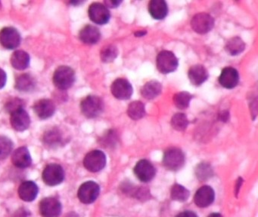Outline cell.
I'll return each mask as SVG.
<instances>
[{"label": "cell", "instance_id": "obj_1", "mask_svg": "<svg viewBox=\"0 0 258 217\" xmlns=\"http://www.w3.org/2000/svg\"><path fill=\"white\" fill-rule=\"evenodd\" d=\"M83 114L88 119H94L102 114L104 110V102L97 96H87L81 103Z\"/></svg>", "mask_w": 258, "mask_h": 217}, {"label": "cell", "instance_id": "obj_2", "mask_svg": "<svg viewBox=\"0 0 258 217\" xmlns=\"http://www.w3.org/2000/svg\"><path fill=\"white\" fill-rule=\"evenodd\" d=\"M75 81V72L72 68L61 66L54 72L53 82L60 90L70 88Z\"/></svg>", "mask_w": 258, "mask_h": 217}, {"label": "cell", "instance_id": "obj_3", "mask_svg": "<svg viewBox=\"0 0 258 217\" xmlns=\"http://www.w3.org/2000/svg\"><path fill=\"white\" fill-rule=\"evenodd\" d=\"M185 157L183 152L177 148H170L164 152L163 164L167 170H180L185 164Z\"/></svg>", "mask_w": 258, "mask_h": 217}, {"label": "cell", "instance_id": "obj_4", "mask_svg": "<svg viewBox=\"0 0 258 217\" xmlns=\"http://www.w3.org/2000/svg\"><path fill=\"white\" fill-rule=\"evenodd\" d=\"M157 68L163 74L170 73L177 69L179 62L177 57L170 51H162L157 56Z\"/></svg>", "mask_w": 258, "mask_h": 217}, {"label": "cell", "instance_id": "obj_5", "mask_svg": "<svg viewBox=\"0 0 258 217\" xmlns=\"http://www.w3.org/2000/svg\"><path fill=\"white\" fill-rule=\"evenodd\" d=\"M106 164V156L100 150H93L89 152L84 159V165L89 171L96 173L100 171Z\"/></svg>", "mask_w": 258, "mask_h": 217}, {"label": "cell", "instance_id": "obj_6", "mask_svg": "<svg viewBox=\"0 0 258 217\" xmlns=\"http://www.w3.org/2000/svg\"><path fill=\"white\" fill-rule=\"evenodd\" d=\"M42 176L46 185L55 186L64 180V172L59 164H50L45 167Z\"/></svg>", "mask_w": 258, "mask_h": 217}, {"label": "cell", "instance_id": "obj_7", "mask_svg": "<svg viewBox=\"0 0 258 217\" xmlns=\"http://www.w3.org/2000/svg\"><path fill=\"white\" fill-rule=\"evenodd\" d=\"M99 191L100 188L96 182L88 181L82 184L78 189V198L82 203L90 204L99 197Z\"/></svg>", "mask_w": 258, "mask_h": 217}, {"label": "cell", "instance_id": "obj_8", "mask_svg": "<svg viewBox=\"0 0 258 217\" xmlns=\"http://www.w3.org/2000/svg\"><path fill=\"white\" fill-rule=\"evenodd\" d=\"M214 25V20L209 14H197L191 21V27L195 32L199 34H205L212 30Z\"/></svg>", "mask_w": 258, "mask_h": 217}, {"label": "cell", "instance_id": "obj_9", "mask_svg": "<svg viewBox=\"0 0 258 217\" xmlns=\"http://www.w3.org/2000/svg\"><path fill=\"white\" fill-rule=\"evenodd\" d=\"M21 43V35L14 27H4L0 31V44L7 49H15Z\"/></svg>", "mask_w": 258, "mask_h": 217}, {"label": "cell", "instance_id": "obj_10", "mask_svg": "<svg viewBox=\"0 0 258 217\" xmlns=\"http://www.w3.org/2000/svg\"><path fill=\"white\" fill-rule=\"evenodd\" d=\"M88 15L93 23L99 25H103L109 21L111 14L105 5L99 3H94L90 5L88 9Z\"/></svg>", "mask_w": 258, "mask_h": 217}, {"label": "cell", "instance_id": "obj_11", "mask_svg": "<svg viewBox=\"0 0 258 217\" xmlns=\"http://www.w3.org/2000/svg\"><path fill=\"white\" fill-rule=\"evenodd\" d=\"M134 173L141 182H150L156 174V169L148 160H140L134 167Z\"/></svg>", "mask_w": 258, "mask_h": 217}, {"label": "cell", "instance_id": "obj_12", "mask_svg": "<svg viewBox=\"0 0 258 217\" xmlns=\"http://www.w3.org/2000/svg\"><path fill=\"white\" fill-rule=\"evenodd\" d=\"M111 93L118 99H128L133 94V87L125 78H117L111 84Z\"/></svg>", "mask_w": 258, "mask_h": 217}, {"label": "cell", "instance_id": "obj_13", "mask_svg": "<svg viewBox=\"0 0 258 217\" xmlns=\"http://www.w3.org/2000/svg\"><path fill=\"white\" fill-rule=\"evenodd\" d=\"M61 211V203L55 197H46L40 201V212L43 217H58Z\"/></svg>", "mask_w": 258, "mask_h": 217}, {"label": "cell", "instance_id": "obj_14", "mask_svg": "<svg viewBox=\"0 0 258 217\" xmlns=\"http://www.w3.org/2000/svg\"><path fill=\"white\" fill-rule=\"evenodd\" d=\"M10 122L12 127L17 131H24L29 128L31 119L24 108H19L11 113Z\"/></svg>", "mask_w": 258, "mask_h": 217}, {"label": "cell", "instance_id": "obj_15", "mask_svg": "<svg viewBox=\"0 0 258 217\" xmlns=\"http://www.w3.org/2000/svg\"><path fill=\"white\" fill-rule=\"evenodd\" d=\"M219 83L225 88L232 89L239 82V74L233 67H226L222 70L219 77Z\"/></svg>", "mask_w": 258, "mask_h": 217}, {"label": "cell", "instance_id": "obj_16", "mask_svg": "<svg viewBox=\"0 0 258 217\" xmlns=\"http://www.w3.org/2000/svg\"><path fill=\"white\" fill-rule=\"evenodd\" d=\"M214 189L211 186L204 185L196 191L194 197L195 203L199 207H207L214 202Z\"/></svg>", "mask_w": 258, "mask_h": 217}, {"label": "cell", "instance_id": "obj_17", "mask_svg": "<svg viewBox=\"0 0 258 217\" xmlns=\"http://www.w3.org/2000/svg\"><path fill=\"white\" fill-rule=\"evenodd\" d=\"M34 110L40 119H49L55 113V105L51 99H42L34 104Z\"/></svg>", "mask_w": 258, "mask_h": 217}, {"label": "cell", "instance_id": "obj_18", "mask_svg": "<svg viewBox=\"0 0 258 217\" xmlns=\"http://www.w3.org/2000/svg\"><path fill=\"white\" fill-rule=\"evenodd\" d=\"M12 161L13 164L19 168H26L30 167L32 163V159L29 150L24 146L16 149L13 152Z\"/></svg>", "mask_w": 258, "mask_h": 217}, {"label": "cell", "instance_id": "obj_19", "mask_svg": "<svg viewBox=\"0 0 258 217\" xmlns=\"http://www.w3.org/2000/svg\"><path fill=\"white\" fill-rule=\"evenodd\" d=\"M19 197L25 201H33L38 194V186L33 181H25L18 190Z\"/></svg>", "mask_w": 258, "mask_h": 217}, {"label": "cell", "instance_id": "obj_20", "mask_svg": "<svg viewBox=\"0 0 258 217\" xmlns=\"http://www.w3.org/2000/svg\"><path fill=\"white\" fill-rule=\"evenodd\" d=\"M188 78L191 84L195 86H200L208 79V72L202 65H194L190 68L188 72Z\"/></svg>", "mask_w": 258, "mask_h": 217}, {"label": "cell", "instance_id": "obj_21", "mask_svg": "<svg viewBox=\"0 0 258 217\" xmlns=\"http://www.w3.org/2000/svg\"><path fill=\"white\" fill-rule=\"evenodd\" d=\"M80 39L87 45H94L99 42L101 33L97 27L93 25H87L80 32Z\"/></svg>", "mask_w": 258, "mask_h": 217}, {"label": "cell", "instance_id": "obj_22", "mask_svg": "<svg viewBox=\"0 0 258 217\" xmlns=\"http://www.w3.org/2000/svg\"><path fill=\"white\" fill-rule=\"evenodd\" d=\"M149 12L155 20H163L168 14V6L164 0H152L149 3Z\"/></svg>", "mask_w": 258, "mask_h": 217}, {"label": "cell", "instance_id": "obj_23", "mask_svg": "<svg viewBox=\"0 0 258 217\" xmlns=\"http://www.w3.org/2000/svg\"><path fill=\"white\" fill-rule=\"evenodd\" d=\"M162 90V86L158 81H148L141 88V94L147 99H152L157 97Z\"/></svg>", "mask_w": 258, "mask_h": 217}, {"label": "cell", "instance_id": "obj_24", "mask_svg": "<svg viewBox=\"0 0 258 217\" xmlns=\"http://www.w3.org/2000/svg\"><path fill=\"white\" fill-rule=\"evenodd\" d=\"M12 66L15 69L23 70L27 69L30 65V56L24 51H16L11 57Z\"/></svg>", "mask_w": 258, "mask_h": 217}, {"label": "cell", "instance_id": "obj_25", "mask_svg": "<svg viewBox=\"0 0 258 217\" xmlns=\"http://www.w3.org/2000/svg\"><path fill=\"white\" fill-rule=\"evenodd\" d=\"M35 85V80L29 74H22L16 79V88L20 91H30L34 88Z\"/></svg>", "mask_w": 258, "mask_h": 217}, {"label": "cell", "instance_id": "obj_26", "mask_svg": "<svg viewBox=\"0 0 258 217\" xmlns=\"http://www.w3.org/2000/svg\"><path fill=\"white\" fill-rule=\"evenodd\" d=\"M245 48V44L243 42L242 39L238 36L231 38L227 42H226L225 49L229 53L230 55H238L240 53L242 52Z\"/></svg>", "mask_w": 258, "mask_h": 217}, {"label": "cell", "instance_id": "obj_27", "mask_svg": "<svg viewBox=\"0 0 258 217\" xmlns=\"http://www.w3.org/2000/svg\"><path fill=\"white\" fill-rule=\"evenodd\" d=\"M127 114L131 119L139 120L146 115L145 105L141 101H134L130 104L127 108Z\"/></svg>", "mask_w": 258, "mask_h": 217}, {"label": "cell", "instance_id": "obj_28", "mask_svg": "<svg viewBox=\"0 0 258 217\" xmlns=\"http://www.w3.org/2000/svg\"><path fill=\"white\" fill-rule=\"evenodd\" d=\"M171 198L176 201L183 202L185 201L189 197V191L179 184H175L171 188Z\"/></svg>", "mask_w": 258, "mask_h": 217}, {"label": "cell", "instance_id": "obj_29", "mask_svg": "<svg viewBox=\"0 0 258 217\" xmlns=\"http://www.w3.org/2000/svg\"><path fill=\"white\" fill-rule=\"evenodd\" d=\"M192 96L188 92L181 91L173 96V102L179 110H185L189 105Z\"/></svg>", "mask_w": 258, "mask_h": 217}, {"label": "cell", "instance_id": "obj_30", "mask_svg": "<svg viewBox=\"0 0 258 217\" xmlns=\"http://www.w3.org/2000/svg\"><path fill=\"white\" fill-rule=\"evenodd\" d=\"M118 54L117 47L113 45H108L102 48L100 53L101 59L105 63L114 61Z\"/></svg>", "mask_w": 258, "mask_h": 217}, {"label": "cell", "instance_id": "obj_31", "mask_svg": "<svg viewBox=\"0 0 258 217\" xmlns=\"http://www.w3.org/2000/svg\"><path fill=\"white\" fill-rule=\"evenodd\" d=\"M188 125V120L183 113H176L172 117L171 125L173 128L178 131H182L186 129Z\"/></svg>", "mask_w": 258, "mask_h": 217}, {"label": "cell", "instance_id": "obj_32", "mask_svg": "<svg viewBox=\"0 0 258 217\" xmlns=\"http://www.w3.org/2000/svg\"><path fill=\"white\" fill-rule=\"evenodd\" d=\"M13 143L8 137L0 136V160L7 158L13 150Z\"/></svg>", "mask_w": 258, "mask_h": 217}, {"label": "cell", "instance_id": "obj_33", "mask_svg": "<svg viewBox=\"0 0 258 217\" xmlns=\"http://www.w3.org/2000/svg\"><path fill=\"white\" fill-rule=\"evenodd\" d=\"M43 139H44L46 144L49 145V146H55L60 143L61 137L58 131H57L56 130H52L45 134Z\"/></svg>", "mask_w": 258, "mask_h": 217}, {"label": "cell", "instance_id": "obj_34", "mask_svg": "<svg viewBox=\"0 0 258 217\" xmlns=\"http://www.w3.org/2000/svg\"><path fill=\"white\" fill-rule=\"evenodd\" d=\"M22 108H24V102L22 99H18V98L11 99L6 105V108L10 113Z\"/></svg>", "mask_w": 258, "mask_h": 217}, {"label": "cell", "instance_id": "obj_35", "mask_svg": "<svg viewBox=\"0 0 258 217\" xmlns=\"http://www.w3.org/2000/svg\"><path fill=\"white\" fill-rule=\"evenodd\" d=\"M204 169L202 168V164L198 167L197 170V176H199V178L202 177V179H205V176H209V174H211V169L210 168L209 166L207 165V164H204Z\"/></svg>", "mask_w": 258, "mask_h": 217}, {"label": "cell", "instance_id": "obj_36", "mask_svg": "<svg viewBox=\"0 0 258 217\" xmlns=\"http://www.w3.org/2000/svg\"><path fill=\"white\" fill-rule=\"evenodd\" d=\"M7 80V73L4 69H0V89L3 88L5 86Z\"/></svg>", "mask_w": 258, "mask_h": 217}, {"label": "cell", "instance_id": "obj_37", "mask_svg": "<svg viewBox=\"0 0 258 217\" xmlns=\"http://www.w3.org/2000/svg\"><path fill=\"white\" fill-rule=\"evenodd\" d=\"M122 1H111V0H107L105 1V6L107 8H117L121 4Z\"/></svg>", "mask_w": 258, "mask_h": 217}, {"label": "cell", "instance_id": "obj_38", "mask_svg": "<svg viewBox=\"0 0 258 217\" xmlns=\"http://www.w3.org/2000/svg\"><path fill=\"white\" fill-rule=\"evenodd\" d=\"M176 217H198V215L192 211L186 210L178 214Z\"/></svg>", "mask_w": 258, "mask_h": 217}, {"label": "cell", "instance_id": "obj_39", "mask_svg": "<svg viewBox=\"0 0 258 217\" xmlns=\"http://www.w3.org/2000/svg\"><path fill=\"white\" fill-rule=\"evenodd\" d=\"M146 34V31H143V30H140V31L137 32V33H135V36H138V37H141V36H144V35Z\"/></svg>", "mask_w": 258, "mask_h": 217}, {"label": "cell", "instance_id": "obj_40", "mask_svg": "<svg viewBox=\"0 0 258 217\" xmlns=\"http://www.w3.org/2000/svg\"><path fill=\"white\" fill-rule=\"evenodd\" d=\"M66 217H79V216H78V214L76 213V212H69V214H67V215H66Z\"/></svg>", "mask_w": 258, "mask_h": 217}, {"label": "cell", "instance_id": "obj_41", "mask_svg": "<svg viewBox=\"0 0 258 217\" xmlns=\"http://www.w3.org/2000/svg\"><path fill=\"white\" fill-rule=\"evenodd\" d=\"M208 217H223L220 213H211V215H208Z\"/></svg>", "mask_w": 258, "mask_h": 217}]
</instances>
